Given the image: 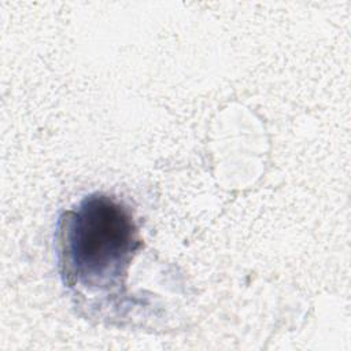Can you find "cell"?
<instances>
[{"label":"cell","mask_w":351,"mask_h":351,"mask_svg":"<svg viewBox=\"0 0 351 351\" xmlns=\"http://www.w3.org/2000/svg\"><path fill=\"white\" fill-rule=\"evenodd\" d=\"M58 241L64 282L89 292L122 287L141 247L130 210L104 193L89 195L64 213L59 221Z\"/></svg>","instance_id":"obj_1"}]
</instances>
